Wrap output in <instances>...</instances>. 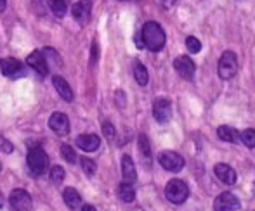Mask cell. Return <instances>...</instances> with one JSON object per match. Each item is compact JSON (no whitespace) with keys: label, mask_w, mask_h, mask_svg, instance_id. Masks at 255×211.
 <instances>
[{"label":"cell","mask_w":255,"mask_h":211,"mask_svg":"<svg viewBox=\"0 0 255 211\" xmlns=\"http://www.w3.org/2000/svg\"><path fill=\"white\" fill-rule=\"evenodd\" d=\"M141 37H142V42H144V47L149 49L151 52L161 51V49L165 47V42H167L165 30L156 21H148V23L142 26Z\"/></svg>","instance_id":"cell-1"},{"label":"cell","mask_w":255,"mask_h":211,"mask_svg":"<svg viewBox=\"0 0 255 211\" xmlns=\"http://www.w3.org/2000/svg\"><path fill=\"white\" fill-rule=\"evenodd\" d=\"M77 145L85 152H92L98 151L99 145H101V139L98 135H78L77 137Z\"/></svg>","instance_id":"cell-15"},{"label":"cell","mask_w":255,"mask_h":211,"mask_svg":"<svg viewBox=\"0 0 255 211\" xmlns=\"http://www.w3.org/2000/svg\"><path fill=\"white\" fill-rule=\"evenodd\" d=\"M217 71L222 80H231L238 73V57H236V54L231 51H226L222 54L221 59H219Z\"/></svg>","instance_id":"cell-3"},{"label":"cell","mask_w":255,"mask_h":211,"mask_svg":"<svg viewBox=\"0 0 255 211\" xmlns=\"http://www.w3.org/2000/svg\"><path fill=\"white\" fill-rule=\"evenodd\" d=\"M3 205V196H2V192H0V206Z\"/></svg>","instance_id":"cell-35"},{"label":"cell","mask_w":255,"mask_h":211,"mask_svg":"<svg viewBox=\"0 0 255 211\" xmlns=\"http://www.w3.org/2000/svg\"><path fill=\"white\" fill-rule=\"evenodd\" d=\"M158 163L167 171H174V173H177V171H181L184 168V158L174 151H161L158 154Z\"/></svg>","instance_id":"cell-5"},{"label":"cell","mask_w":255,"mask_h":211,"mask_svg":"<svg viewBox=\"0 0 255 211\" xmlns=\"http://www.w3.org/2000/svg\"><path fill=\"white\" fill-rule=\"evenodd\" d=\"M165 196H167L168 201L174 203V205H182L189 196V187L186 185L184 180L174 178V180L168 182L167 187H165Z\"/></svg>","instance_id":"cell-2"},{"label":"cell","mask_w":255,"mask_h":211,"mask_svg":"<svg viewBox=\"0 0 255 211\" xmlns=\"http://www.w3.org/2000/svg\"><path fill=\"white\" fill-rule=\"evenodd\" d=\"M139 149H141L142 156H144L146 159L151 161V147H149V141H148V137H146L144 134L139 135Z\"/></svg>","instance_id":"cell-23"},{"label":"cell","mask_w":255,"mask_h":211,"mask_svg":"<svg viewBox=\"0 0 255 211\" xmlns=\"http://www.w3.org/2000/svg\"><path fill=\"white\" fill-rule=\"evenodd\" d=\"M82 211H98L94 208V206H91V205H85L84 208H82Z\"/></svg>","instance_id":"cell-34"},{"label":"cell","mask_w":255,"mask_h":211,"mask_svg":"<svg viewBox=\"0 0 255 211\" xmlns=\"http://www.w3.org/2000/svg\"><path fill=\"white\" fill-rule=\"evenodd\" d=\"M215 211H235L240 210V199L233 192H222L214 201Z\"/></svg>","instance_id":"cell-8"},{"label":"cell","mask_w":255,"mask_h":211,"mask_svg":"<svg viewBox=\"0 0 255 211\" xmlns=\"http://www.w3.org/2000/svg\"><path fill=\"white\" fill-rule=\"evenodd\" d=\"M132 70H134V78L141 87H146L148 85V80H149V74H148V70L146 66L141 63V61H134L132 64Z\"/></svg>","instance_id":"cell-19"},{"label":"cell","mask_w":255,"mask_h":211,"mask_svg":"<svg viewBox=\"0 0 255 211\" xmlns=\"http://www.w3.org/2000/svg\"><path fill=\"white\" fill-rule=\"evenodd\" d=\"M10 205L12 208H16L17 211H30L31 210V196L26 191H21L16 189L10 194Z\"/></svg>","instance_id":"cell-10"},{"label":"cell","mask_w":255,"mask_h":211,"mask_svg":"<svg viewBox=\"0 0 255 211\" xmlns=\"http://www.w3.org/2000/svg\"><path fill=\"white\" fill-rule=\"evenodd\" d=\"M63 199H64V203H66V206L70 210H77L78 206H80V194H78L77 191H75L73 187H66L64 189V192H63Z\"/></svg>","instance_id":"cell-20"},{"label":"cell","mask_w":255,"mask_h":211,"mask_svg":"<svg viewBox=\"0 0 255 211\" xmlns=\"http://www.w3.org/2000/svg\"><path fill=\"white\" fill-rule=\"evenodd\" d=\"M49 7L57 17L66 16V0H49Z\"/></svg>","instance_id":"cell-22"},{"label":"cell","mask_w":255,"mask_h":211,"mask_svg":"<svg viewBox=\"0 0 255 211\" xmlns=\"http://www.w3.org/2000/svg\"><path fill=\"white\" fill-rule=\"evenodd\" d=\"M0 149H2L3 152H12V144H10L9 141H5L3 137H0Z\"/></svg>","instance_id":"cell-31"},{"label":"cell","mask_w":255,"mask_h":211,"mask_svg":"<svg viewBox=\"0 0 255 211\" xmlns=\"http://www.w3.org/2000/svg\"><path fill=\"white\" fill-rule=\"evenodd\" d=\"M91 12H92V2L91 0H78V2L71 7V14H73V17L77 21H82V23H85V21L91 17Z\"/></svg>","instance_id":"cell-14"},{"label":"cell","mask_w":255,"mask_h":211,"mask_svg":"<svg viewBox=\"0 0 255 211\" xmlns=\"http://www.w3.org/2000/svg\"><path fill=\"white\" fill-rule=\"evenodd\" d=\"M26 63L30 68H33L35 71H37L40 76H45V74H49V66H47V61H45L44 54L35 51L31 52L30 56L26 57Z\"/></svg>","instance_id":"cell-12"},{"label":"cell","mask_w":255,"mask_h":211,"mask_svg":"<svg viewBox=\"0 0 255 211\" xmlns=\"http://www.w3.org/2000/svg\"><path fill=\"white\" fill-rule=\"evenodd\" d=\"M118 196L124 203H132L135 199V189L132 187L130 182H124L118 187Z\"/></svg>","instance_id":"cell-21"},{"label":"cell","mask_w":255,"mask_h":211,"mask_svg":"<svg viewBox=\"0 0 255 211\" xmlns=\"http://www.w3.org/2000/svg\"><path fill=\"white\" fill-rule=\"evenodd\" d=\"M175 2H177V0H161V5L163 7H172V5H175Z\"/></svg>","instance_id":"cell-32"},{"label":"cell","mask_w":255,"mask_h":211,"mask_svg":"<svg viewBox=\"0 0 255 211\" xmlns=\"http://www.w3.org/2000/svg\"><path fill=\"white\" fill-rule=\"evenodd\" d=\"M64 180V170L61 166H52L51 170V182L54 185H61Z\"/></svg>","instance_id":"cell-24"},{"label":"cell","mask_w":255,"mask_h":211,"mask_svg":"<svg viewBox=\"0 0 255 211\" xmlns=\"http://www.w3.org/2000/svg\"><path fill=\"white\" fill-rule=\"evenodd\" d=\"M186 47H188V51L191 54H198L202 51V42L196 37H188L186 38Z\"/></svg>","instance_id":"cell-26"},{"label":"cell","mask_w":255,"mask_h":211,"mask_svg":"<svg viewBox=\"0 0 255 211\" xmlns=\"http://www.w3.org/2000/svg\"><path fill=\"white\" fill-rule=\"evenodd\" d=\"M61 154H63V158L66 159L68 163H75V161H77V154H75V151L66 144L61 147Z\"/></svg>","instance_id":"cell-27"},{"label":"cell","mask_w":255,"mask_h":211,"mask_svg":"<svg viewBox=\"0 0 255 211\" xmlns=\"http://www.w3.org/2000/svg\"><path fill=\"white\" fill-rule=\"evenodd\" d=\"M82 168H84V171L87 175H94L96 173V170H98V166H96V163L92 159H89V158H84L82 159Z\"/></svg>","instance_id":"cell-28"},{"label":"cell","mask_w":255,"mask_h":211,"mask_svg":"<svg viewBox=\"0 0 255 211\" xmlns=\"http://www.w3.org/2000/svg\"><path fill=\"white\" fill-rule=\"evenodd\" d=\"M217 135L221 141L233 142V144H240V139H242V135H240L238 130H235L233 127H226V125H222V127L217 128Z\"/></svg>","instance_id":"cell-18"},{"label":"cell","mask_w":255,"mask_h":211,"mask_svg":"<svg viewBox=\"0 0 255 211\" xmlns=\"http://www.w3.org/2000/svg\"><path fill=\"white\" fill-rule=\"evenodd\" d=\"M103 134L106 135L108 139H113L115 137V128L111 123H104L103 125Z\"/></svg>","instance_id":"cell-29"},{"label":"cell","mask_w":255,"mask_h":211,"mask_svg":"<svg viewBox=\"0 0 255 211\" xmlns=\"http://www.w3.org/2000/svg\"><path fill=\"white\" fill-rule=\"evenodd\" d=\"M49 127H51V130H54L56 134L64 135L70 132V120H68L66 114L54 113L52 116L49 118Z\"/></svg>","instance_id":"cell-13"},{"label":"cell","mask_w":255,"mask_h":211,"mask_svg":"<svg viewBox=\"0 0 255 211\" xmlns=\"http://www.w3.org/2000/svg\"><path fill=\"white\" fill-rule=\"evenodd\" d=\"M214 173H215V177L219 178V180L222 182V184H226V185H235L236 184V171L233 170L229 164H226V163H219V164H215V168H214Z\"/></svg>","instance_id":"cell-11"},{"label":"cell","mask_w":255,"mask_h":211,"mask_svg":"<svg viewBox=\"0 0 255 211\" xmlns=\"http://www.w3.org/2000/svg\"><path fill=\"white\" fill-rule=\"evenodd\" d=\"M98 57H99V45H98V42H94V44H92V51H91V63L92 64L98 63Z\"/></svg>","instance_id":"cell-30"},{"label":"cell","mask_w":255,"mask_h":211,"mask_svg":"<svg viewBox=\"0 0 255 211\" xmlns=\"http://www.w3.org/2000/svg\"><path fill=\"white\" fill-rule=\"evenodd\" d=\"M242 142L247 147H255V130L254 128H247L242 134Z\"/></svg>","instance_id":"cell-25"},{"label":"cell","mask_w":255,"mask_h":211,"mask_svg":"<svg viewBox=\"0 0 255 211\" xmlns=\"http://www.w3.org/2000/svg\"><path fill=\"white\" fill-rule=\"evenodd\" d=\"M153 116L158 123H167L172 116L170 101H168V99H163V97L156 99V101L153 102Z\"/></svg>","instance_id":"cell-9"},{"label":"cell","mask_w":255,"mask_h":211,"mask_svg":"<svg viewBox=\"0 0 255 211\" xmlns=\"http://www.w3.org/2000/svg\"><path fill=\"white\" fill-rule=\"evenodd\" d=\"M122 175H124V180L125 182H135V178H137V173H135V164L132 158L128 154H125L124 158H122Z\"/></svg>","instance_id":"cell-17"},{"label":"cell","mask_w":255,"mask_h":211,"mask_svg":"<svg viewBox=\"0 0 255 211\" xmlns=\"http://www.w3.org/2000/svg\"><path fill=\"white\" fill-rule=\"evenodd\" d=\"M174 68L177 71L179 76H182L184 80H193L196 73V64L191 57L188 56H179L174 61Z\"/></svg>","instance_id":"cell-7"},{"label":"cell","mask_w":255,"mask_h":211,"mask_svg":"<svg viewBox=\"0 0 255 211\" xmlns=\"http://www.w3.org/2000/svg\"><path fill=\"white\" fill-rule=\"evenodd\" d=\"M52 83H54V88H56V92L59 94L61 99H64L66 102L73 101V90H71L70 85L66 83V80H63L61 76H54Z\"/></svg>","instance_id":"cell-16"},{"label":"cell","mask_w":255,"mask_h":211,"mask_svg":"<svg viewBox=\"0 0 255 211\" xmlns=\"http://www.w3.org/2000/svg\"><path fill=\"white\" fill-rule=\"evenodd\" d=\"M28 168L33 175H42L47 170V154L44 152L42 147H31L28 151V158H26Z\"/></svg>","instance_id":"cell-4"},{"label":"cell","mask_w":255,"mask_h":211,"mask_svg":"<svg viewBox=\"0 0 255 211\" xmlns=\"http://www.w3.org/2000/svg\"><path fill=\"white\" fill-rule=\"evenodd\" d=\"M0 71H2V74L7 78H19L26 74V70H24L23 63L14 59V57H5V59L0 61Z\"/></svg>","instance_id":"cell-6"},{"label":"cell","mask_w":255,"mask_h":211,"mask_svg":"<svg viewBox=\"0 0 255 211\" xmlns=\"http://www.w3.org/2000/svg\"><path fill=\"white\" fill-rule=\"evenodd\" d=\"M0 170H2V164H0Z\"/></svg>","instance_id":"cell-36"},{"label":"cell","mask_w":255,"mask_h":211,"mask_svg":"<svg viewBox=\"0 0 255 211\" xmlns=\"http://www.w3.org/2000/svg\"><path fill=\"white\" fill-rule=\"evenodd\" d=\"M7 7V0H0V12H3Z\"/></svg>","instance_id":"cell-33"}]
</instances>
